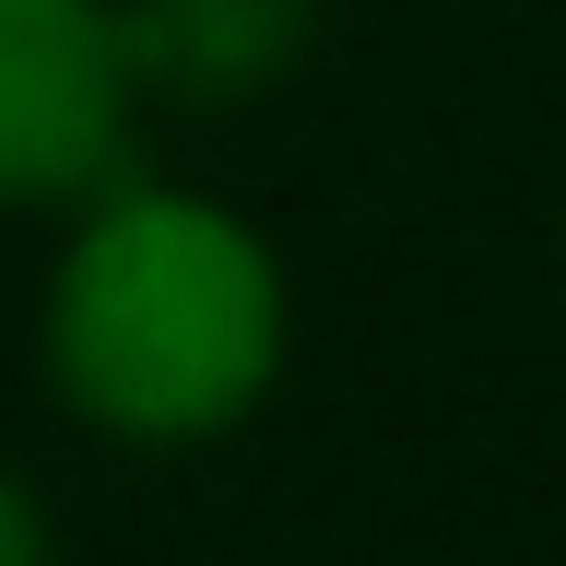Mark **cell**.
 Returning <instances> with one entry per match:
<instances>
[{
  "label": "cell",
  "instance_id": "1",
  "mask_svg": "<svg viewBox=\"0 0 566 566\" xmlns=\"http://www.w3.org/2000/svg\"><path fill=\"white\" fill-rule=\"evenodd\" d=\"M283 283L237 212L189 189H95L48 283V366L118 437H212L272 389Z\"/></svg>",
  "mask_w": 566,
  "mask_h": 566
},
{
  "label": "cell",
  "instance_id": "4",
  "mask_svg": "<svg viewBox=\"0 0 566 566\" xmlns=\"http://www.w3.org/2000/svg\"><path fill=\"white\" fill-rule=\"evenodd\" d=\"M0 566H48V520H35V495L0 472Z\"/></svg>",
  "mask_w": 566,
  "mask_h": 566
},
{
  "label": "cell",
  "instance_id": "3",
  "mask_svg": "<svg viewBox=\"0 0 566 566\" xmlns=\"http://www.w3.org/2000/svg\"><path fill=\"white\" fill-rule=\"evenodd\" d=\"M318 0H130L118 12V60L130 83H166V95H260L272 71H295Z\"/></svg>",
  "mask_w": 566,
  "mask_h": 566
},
{
  "label": "cell",
  "instance_id": "2",
  "mask_svg": "<svg viewBox=\"0 0 566 566\" xmlns=\"http://www.w3.org/2000/svg\"><path fill=\"white\" fill-rule=\"evenodd\" d=\"M130 60L106 0H0V201H95L130 166Z\"/></svg>",
  "mask_w": 566,
  "mask_h": 566
}]
</instances>
